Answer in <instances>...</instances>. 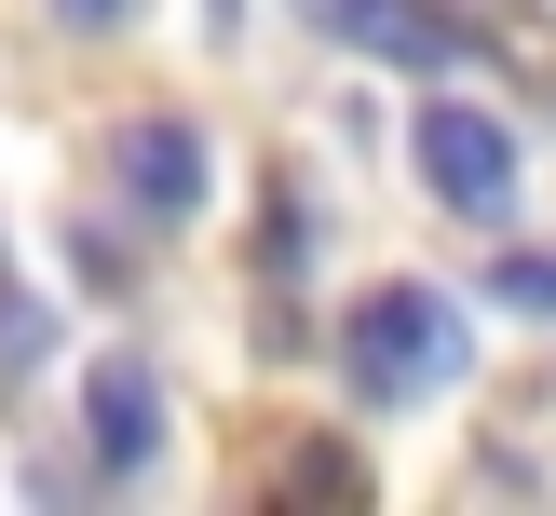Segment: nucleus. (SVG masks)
Instances as JSON below:
<instances>
[{"mask_svg": "<svg viewBox=\"0 0 556 516\" xmlns=\"http://www.w3.org/2000/svg\"><path fill=\"white\" fill-rule=\"evenodd\" d=\"M489 299H516V313H543V326H556V244H503Z\"/></svg>", "mask_w": 556, "mask_h": 516, "instance_id": "6", "label": "nucleus"}, {"mask_svg": "<svg viewBox=\"0 0 556 516\" xmlns=\"http://www.w3.org/2000/svg\"><path fill=\"white\" fill-rule=\"evenodd\" d=\"M54 27H81V41H109V27H136V0H54Z\"/></svg>", "mask_w": 556, "mask_h": 516, "instance_id": "7", "label": "nucleus"}, {"mask_svg": "<svg viewBox=\"0 0 556 516\" xmlns=\"http://www.w3.org/2000/svg\"><path fill=\"white\" fill-rule=\"evenodd\" d=\"M81 449H96V476H150L163 462V367L136 340L81 367Z\"/></svg>", "mask_w": 556, "mask_h": 516, "instance_id": "4", "label": "nucleus"}, {"mask_svg": "<svg viewBox=\"0 0 556 516\" xmlns=\"http://www.w3.org/2000/svg\"><path fill=\"white\" fill-rule=\"evenodd\" d=\"M462 367H476V326H462V299L421 286V272L367 286V299H353V326H340V380H353V407H421V394H448Z\"/></svg>", "mask_w": 556, "mask_h": 516, "instance_id": "1", "label": "nucleus"}, {"mask_svg": "<svg viewBox=\"0 0 556 516\" xmlns=\"http://www.w3.org/2000/svg\"><path fill=\"white\" fill-rule=\"evenodd\" d=\"M340 41H367V54H394V68H421V81H462L476 68V27H448L434 0H340Z\"/></svg>", "mask_w": 556, "mask_h": 516, "instance_id": "5", "label": "nucleus"}, {"mask_svg": "<svg viewBox=\"0 0 556 516\" xmlns=\"http://www.w3.org/2000/svg\"><path fill=\"white\" fill-rule=\"evenodd\" d=\"M407 150H421V190L448 217H476V231L516 217V123H489L476 96H421L407 109Z\"/></svg>", "mask_w": 556, "mask_h": 516, "instance_id": "2", "label": "nucleus"}, {"mask_svg": "<svg viewBox=\"0 0 556 516\" xmlns=\"http://www.w3.org/2000/svg\"><path fill=\"white\" fill-rule=\"evenodd\" d=\"M204 177H217V150H204V123H190V109H136V123L109 136V190H123L136 231L204 217Z\"/></svg>", "mask_w": 556, "mask_h": 516, "instance_id": "3", "label": "nucleus"}]
</instances>
